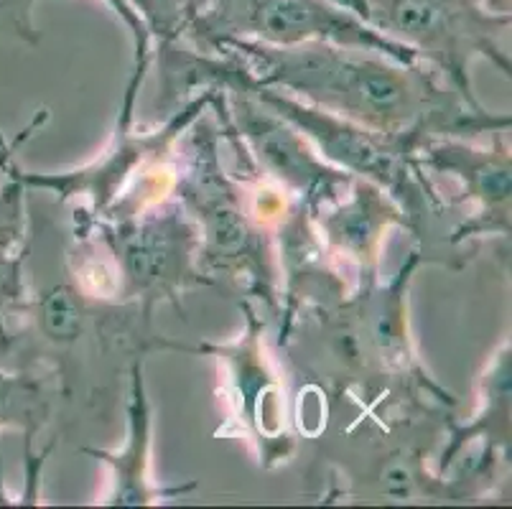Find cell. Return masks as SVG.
Masks as SVG:
<instances>
[{
	"label": "cell",
	"mask_w": 512,
	"mask_h": 509,
	"mask_svg": "<svg viewBox=\"0 0 512 509\" xmlns=\"http://www.w3.org/2000/svg\"><path fill=\"white\" fill-rule=\"evenodd\" d=\"M46 123L49 107H41L13 140H6L0 130V339L6 336L8 316L26 296V255L31 237L26 227L29 189L21 181V163L16 161V153Z\"/></svg>",
	"instance_id": "cell-13"
},
{
	"label": "cell",
	"mask_w": 512,
	"mask_h": 509,
	"mask_svg": "<svg viewBox=\"0 0 512 509\" xmlns=\"http://www.w3.org/2000/svg\"><path fill=\"white\" fill-rule=\"evenodd\" d=\"M321 242L352 286H367L383 275V252L393 230H408L406 214L383 186L352 176L334 202L311 212Z\"/></svg>",
	"instance_id": "cell-11"
},
{
	"label": "cell",
	"mask_w": 512,
	"mask_h": 509,
	"mask_svg": "<svg viewBox=\"0 0 512 509\" xmlns=\"http://www.w3.org/2000/svg\"><path fill=\"white\" fill-rule=\"evenodd\" d=\"M100 3L128 28L130 41H133V62H138L143 56H153V41L151 36H148L141 18L136 16V11H133L125 0H100Z\"/></svg>",
	"instance_id": "cell-16"
},
{
	"label": "cell",
	"mask_w": 512,
	"mask_h": 509,
	"mask_svg": "<svg viewBox=\"0 0 512 509\" xmlns=\"http://www.w3.org/2000/svg\"><path fill=\"white\" fill-rule=\"evenodd\" d=\"M207 54H227L263 87H273L388 138L456 135L510 130V115L472 105L428 64H400L375 51L347 49L327 41L268 46L227 39Z\"/></svg>",
	"instance_id": "cell-1"
},
{
	"label": "cell",
	"mask_w": 512,
	"mask_h": 509,
	"mask_svg": "<svg viewBox=\"0 0 512 509\" xmlns=\"http://www.w3.org/2000/svg\"><path fill=\"white\" fill-rule=\"evenodd\" d=\"M421 265L413 247L388 283L375 280L334 301L299 308L276 331V347L319 382L327 398L367 408H454V395L431 377L413 342L408 293Z\"/></svg>",
	"instance_id": "cell-2"
},
{
	"label": "cell",
	"mask_w": 512,
	"mask_h": 509,
	"mask_svg": "<svg viewBox=\"0 0 512 509\" xmlns=\"http://www.w3.org/2000/svg\"><path fill=\"white\" fill-rule=\"evenodd\" d=\"M143 359L130 364V387H128V428H125L123 446L115 451H100V448H82L87 456L107 466V492L100 499L110 507H151L158 502L179 499L194 492L197 482H186L181 487H164L151 474L153 461V410L146 390V372Z\"/></svg>",
	"instance_id": "cell-12"
},
{
	"label": "cell",
	"mask_w": 512,
	"mask_h": 509,
	"mask_svg": "<svg viewBox=\"0 0 512 509\" xmlns=\"http://www.w3.org/2000/svg\"><path fill=\"white\" fill-rule=\"evenodd\" d=\"M146 26L153 44L181 39L189 21V0H125Z\"/></svg>",
	"instance_id": "cell-15"
},
{
	"label": "cell",
	"mask_w": 512,
	"mask_h": 509,
	"mask_svg": "<svg viewBox=\"0 0 512 509\" xmlns=\"http://www.w3.org/2000/svg\"><path fill=\"white\" fill-rule=\"evenodd\" d=\"M365 21L375 31L406 46L472 105H482L472 90V64L487 59L510 79L507 51L510 11L490 0H362Z\"/></svg>",
	"instance_id": "cell-7"
},
{
	"label": "cell",
	"mask_w": 512,
	"mask_h": 509,
	"mask_svg": "<svg viewBox=\"0 0 512 509\" xmlns=\"http://www.w3.org/2000/svg\"><path fill=\"white\" fill-rule=\"evenodd\" d=\"M39 0H0V13H6L16 34L29 44H36L41 34L34 23V6Z\"/></svg>",
	"instance_id": "cell-17"
},
{
	"label": "cell",
	"mask_w": 512,
	"mask_h": 509,
	"mask_svg": "<svg viewBox=\"0 0 512 509\" xmlns=\"http://www.w3.org/2000/svg\"><path fill=\"white\" fill-rule=\"evenodd\" d=\"M181 39L199 51H212L227 39L268 46L327 41L347 49L375 51L400 64L418 62L411 49L395 44L334 0H209L186 21Z\"/></svg>",
	"instance_id": "cell-8"
},
{
	"label": "cell",
	"mask_w": 512,
	"mask_h": 509,
	"mask_svg": "<svg viewBox=\"0 0 512 509\" xmlns=\"http://www.w3.org/2000/svg\"><path fill=\"white\" fill-rule=\"evenodd\" d=\"M153 56L133 62V74L120 100L118 120L107 146L85 166L69 168L62 174L51 171H23L21 181L29 191H49L59 204L77 202L87 219H110L136 214L174 196L176 161L174 151L184 130L209 110L217 97L214 87L197 92L151 130H136V102Z\"/></svg>",
	"instance_id": "cell-5"
},
{
	"label": "cell",
	"mask_w": 512,
	"mask_h": 509,
	"mask_svg": "<svg viewBox=\"0 0 512 509\" xmlns=\"http://www.w3.org/2000/svg\"><path fill=\"white\" fill-rule=\"evenodd\" d=\"M62 268V278L41 288L26 286L11 314L18 316V326H8L0 352L11 354L21 370L54 377L64 398H105L110 382L151 352L197 354V344L158 334L151 311L92 296L72 278L67 263Z\"/></svg>",
	"instance_id": "cell-3"
},
{
	"label": "cell",
	"mask_w": 512,
	"mask_h": 509,
	"mask_svg": "<svg viewBox=\"0 0 512 509\" xmlns=\"http://www.w3.org/2000/svg\"><path fill=\"white\" fill-rule=\"evenodd\" d=\"M220 125L204 110L176 143L174 196L199 230V263L209 278L225 275L276 324L283 280L276 235L253 217L240 181L220 153Z\"/></svg>",
	"instance_id": "cell-4"
},
{
	"label": "cell",
	"mask_w": 512,
	"mask_h": 509,
	"mask_svg": "<svg viewBox=\"0 0 512 509\" xmlns=\"http://www.w3.org/2000/svg\"><path fill=\"white\" fill-rule=\"evenodd\" d=\"M207 3H209V0H189V18L197 16V13L202 11V8L207 6Z\"/></svg>",
	"instance_id": "cell-19"
},
{
	"label": "cell",
	"mask_w": 512,
	"mask_h": 509,
	"mask_svg": "<svg viewBox=\"0 0 512 509\" xmlns=\"http://www.w3.org/2000/svg\"><path fill=\"white\" fill-rule=\"evenodd\" d=\"M72 232L90 235L107 252L120 301L138 303L151 314L158 303H171L184 314L186 293L220 286L202 270L197 224L176 196L125 217L87 219L74 212Z\"/></svg>",
	"instance_id": "cell-6"
},
{
	"label": "cell",
	"mask_w": 512,
	"mask_h": 509,
	"mask_svg": "<svg viewBox=\"0 0 512 509\" xmlns=\"http://www.w3.org/2000/svg\"><path fill=\"white\" fill-rule=\"evenodd\" d=\"M334 3H339V6L347 8V11L357 13L360 18H365V3H362V0H334Z\"/></svg>",
	"instance_id": "cell-18"
},
{
	"label": "cell",
	"mask_w": 512,
	"mask_h": 509,
	"mask_svg": "<svg viewBox=\"0 0 512 509\" xmlns=\"http://www.w3.org/2000/svg\"><path fill=\"white\" fill-rule=\"evenodd\" d=\"M49 377L31 370H0V433L16 431L31 443L51 420Z\"/></svg>",
	"instance_id": "cell-14"
},
{
	"label": "cell",
	"mask_w": 512,
	"mask_h": 509,
	"mask_svg": "<svg viewBox=\"0 0 512 509\" xmlns=\"http://www.w3.org/2000/svg\"><path fill=\"white\" fill-rule=\"evenodd\" d=\"M245 326L227 342L197 344L220 364L222 395L227 403L225 433H232L253 448L260 469L288 464L296 451L291 431L286 382L281 364L268 349V316H260L253 301H240Z\"/></svg>",
	"instance_id": "cell-9"
},
{
	"label": "cell",
	"mask_w": 512,
	"mask_h": 509,
	"mask_svg": "<svg viewBox=\"0 0 512 509\" xmlns=\"http://www.w3.org/2000/svg\"><path fill=\"white\" fill-rule=\"evenodd\" d=\"M507 130L490 135V146H474L469 138L441 135L426 138L416 148V161L426 174L446 176L456 184L454 194L439 191V217L454 214L456 227L449 240V258L467 263L487 240H510L512 156Z\"/></svg>",
	"instance_id": "cell-10"
}]
</instances>
